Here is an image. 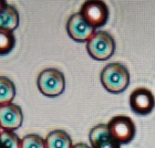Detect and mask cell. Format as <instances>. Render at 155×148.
I'll return each mask as SVG.
<instances>
[{
    "mask_svg": "<svg viewBox=\"0 0 155 148\" xmlns=\"http://www.w3.org/2000/svg\"><path fill=\"white\" fill-rule=\"evenodd\" d=\"M67 31L68 36L78 42H87L96 32L95 29L86 22L81 13H76L69 17L67 23Z\"/></svg>",
    "mask_w": 155,
    "mask_h": 148,
    "instance_id": "cell-7",
    "label": "cell"
},
{
    "mask_svg": "<svg viewBox=\"0 0 155 148\" xmlns=\"http://www.w3.org/2000/svg\"><path fill=\"white\" fill-rule=\"evenodd\" d=\"M6 6L4 5V2L3 1H1V0H0V12H1L3 9H4V8H5Z\"/></svg>",
    "mask_w": 155,
    "mask_h": 148,
    "instance_id": "cell-17",
    "label": "cell"
},
{
    "mask_svg": "<svg viewBox=\"0 0 155 148\" xmlns=\"http://www.w3.org/2000/svg\"><path fill=\"white\" fill-rule=\"evenodd\" d=\"M72 148H91V147H90V146H89L88 144H86V143H77V144L73 145Z\"/></svg>",
    "mask_w": 155,
    "mask_h": 148,
    "instance_id": "cell-16",
    "label": "cell"
},
{
    "mask_svg": "<svg viewBox=\"0 0 155 148\" xmlns=\"http://www.w3.org/2000/svg\"><path fill=\"white\" fill-rule=\"evenodd\" d=\"M16 96L14 82L5 76H0V106L11 103Z\"/></svg>",
    "mask_w": 155,
    "mask_h": 148,
    "instance_id": "cell-12",
    "label": "cell"
},
{
    "mask_svg": "<svg viewBox=\"0 0 155 148\" xmlns=\"http://www.w3.org/2000/svg\"></svg>",
    "mask_w": 155,
    "mask_h": 148,
    "instance_id": "cell-19",
    "label": "cell"
},
{
    "mask_svg": "<svg viewBox=\"0 0 155 148\" xmlns=\"http://www.w3.org/2000/svg\"><path fill=\"white\" fill-rule=\"evenodd\" d=\"M101 82L103 87L111 93H120L130 84L128 69L118 62L108 64L101 73Z\"/></svg>",
    "mask_w": 155,
    "mask_h": 148,
    "instance_id": "cell-1",
    "label": "cell"
},
{
    "mask_svg": "<svg viewBox=\"0 0 155 148\" xmlns=\"http://www.w3.org/2000/svg\"><path fill=\"white\" fill-rule=\"evenodd\" d=\"M15 45V37L11 31L0 30V54L9 52Z\"/></svg>",
    "mask_w": 155,
    "mask_h": 148,
    "instance_id": "cell-15",
    "label": "cell"
},
{
    "mask_svg": "<svg viewBox=\"0 0 155 148\" xmlns=\"http://www.w3.org/2000/svg\"><path fill=\"white\" fill-rule=\"evenodd\" d=\"M0 148H2V147H1V146H0Z\"/></svg>",
    "mask_w": 155,
    "mask_h": 148,
    "instance_id": "cell-18",
    "label": "cell"
},
{
    "mask_svg": "<svg viewBox=\"0 0 155 148\" xmlns=\"http://www.w3.org/2000/svg\"><path fill=\"white\" fill-rule=\"evenodd\" d=\"M23 123V112L20 106L8 103L0 106V128L5 131H14Z\"/></svg>",
    "mask_w": 155,
    "mask_h": 148,
    "instance_id": "cell-8",
    "label": "cell"
},
{
    "mask_svg": "<svg viewBox=\"0 0 155 148\" xmlns=\"http://www.w3.org/2000/svg\"><path fill=\"white\" fill-rule=\"evenodd\" d=\"M130 105L131 111L136 114H150L155 107L154 95L147 88H137L130 95Z\"/></svg>",
    "mask_w": 155,
    "mask_h": 148,
    "instance_id": "cell-6",
    "label": "cell"
},
{
    "mask_svg": "<svg viewBox=\"0 0 155 148\" xmlns=\"http://www.w3.org/2000/svg\"><path fill=\"white\" fill-rule=\"evenodd\" d=\"M37 84L39 92L43 95L47 97H57L64 92L66 80L61 71L49 68L39 73Z\"/></svg>",
    "mask_w": 155,
    "mask_h": 148,
    "instance_id": "cell-2",
    "label": "cell"
},
{
    "mask_svg": "<svg viewBox=\"0 0 155 148\" xmlns=\"http://www.w3.org/2000/svg\"><path fill=\"white\" fill-rule=\"evenodd\" d=\"M20 141V148H47L45 140L38 134H28Z\"/></svg>",
    "mask_w": 155,
    "mask_h": 148,
    "instance_id": "cell-14",
    "label": "cell"
},
{
    "mask_svg": "<svg viewBox=\"0 0 155 148\" xmlns=\"http://www.w3.org/2000/svg\"><path fill=\"white\" fill-rule=\"evenodd\" d=\"M19 24V15L17 9L11 6H6L0 12V30L13 31Z\"/></svg>",
    "mask_w": 155,
    "mask_h": 148,
    "instance_id": "cell-11",
    "label": "cell"
},
{
    "mask_svg": "<svg viewBox=\"0 0 155 148\" xmlns=\"http://www.w3.org/2000/svg\"><path fill=\"white\" fill-rule=\"evenodd\" d=\"M87 51L96 60H107L115 52V40L106 31H96L87 41Z\"/></svg>",
    "mask_w": 155,
    "mask_h": 148,
    "instance_id": "cell-3",
    "label": "cell"
},
{
    "mask_svg": "<svg viewBox=\"0 0 155 148\" xmlns=\"http://www.w3.org/2000/svg\"><path fill=\"white\" fill-rule=\"evenodd\" d=\"M20 143L17 134L11 131H4L0 133V146L2 148H20Z\"/></svg>",
    "mask_w": 155,
    "mask_h": 148,
    "instance_id": "cell-13",
    "label": "cell"
},
{
    "mask_svg": "<svg viewBox=\"0 0 155 148\" xmlns=\"http://www.w3.org/2000/svg\"><path fill=\"white\" fill-rule=\"evenodd\" d=\"M80 13L86 22L95 29L103 27L110 15L106 3L101 0H89L84 2Z\"/></svg>",
    "mask_w": 155,
    "mask_h": 148,
    "instance_id": "cell-5",
    "label": "cell"
},
{
    "mask_svg": "<svg viewBox=\"0 0 155 148\" xmlns=\"http://www.w3.org/2000/svg\"><path fill=\"white\" fill-rule=\"evenodd\" d=\"M107 125L110 136L120 144H126L130 143L135 136V124L133 121L128 116H114L109 121Z\"/></svg>",
    "mask_w": 155,
    "mask_h": 148,
    "instance_id": "cell-4",
    "label": "cell"
},
{
    "mask_svg": "<svg viewBox=\"0 0 155 148\" xmlns=\"http://www.w3.org/2000/svg\"><path fill=\"white\" fill-rule=\"evenodd\" d=\"M90 142L92 148H120V143L110 136L107 124L94 126L90 133Z\"/></svg>",
    "mask_w": 155,
    "mask_h": 148,
    "instance_id": "cell-9",
    "label": "cell"
},
{
    "mask_svg": "<svg viewBox=\"0 0 155 148\" xmlns=\"http://www.w3.org/2000/svg\"><path fill=\"white\" fill-rule=\"evenodd\" d=\"M47 148H72V140L67 132L63 130H54L50 132L46 139Z\"/></svg>",
    "mask_w": 155,
    "mask_h": 148,
    "instance_id": "cell-10",
    "label": "cell"
}]
</instances>
